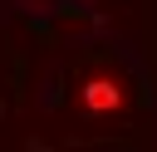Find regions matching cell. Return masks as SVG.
I'll return each mask as SVG.
<instances>
[{
    "label": "cell",
    "mask_w": 157,
    "mask_h": 152,
    "mask_svg": "<svg viewBox=\"0 0 157 152\" xmlns=\"http://www.w3.org/2000/svg\"><path fill=\"white\" fill-rule=\"evenodd\" d=\"M88 103H93V108H108V103H113L108 83H93V88H88Z\"/></svg>",
    "instance_id": "1"
}]
</instances>
